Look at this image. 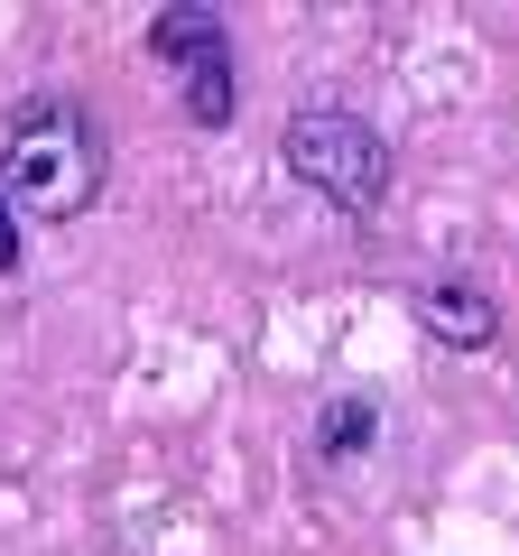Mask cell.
Instances as JSON below:
<instances>
[{
  "label": "cell",
  "instance_id": "6da1fadb",
  "mask_svg": "<svg viewBox=\"0 0 519 556\" xmlns=\"http://www.w3.org/2000/svg\"><path fill=\"white\" fill-rule=\"evenodd\" d=\"M102 177H112V139L75 93H20L0 112V195H10V214L75 223L102 204Z\"/></svg>",
  "mask_w": 519,
  "mask_h": 556
},
{
  "label": "cell",
  "instance_id": "277c9868",
  "mask_svg": "<svg viewBox=\"0 0 519 556\" xmlns=\"http://www.w3.org/2000/svg\"><path fill=\"white\" fill-rule=\"evenodd\" d=\"M418 325L445 343V353H492L501 343V298L482 278H427L418 288Z\"/></svg>",
  "mask_w": 519,
  "mask_h": 556
},
{
  "label": "cell",
  "instance_id": "7a4b0ae2",
  "mask_svg": "<svg viewBox=\"0 0 519 556\" xmlns=\"http://www.w3.org/2000/svg\"><path fill=\"white\" fill-rule=\"evenodd\" d=\"M279 159H288V177L316 204H334L343 223H371L380 204H390V139H380L353 102H306V112H288Z\"/></svg>",
  "mask_w": 519,
  "mask_h": 556
},
{
  "label": "cell",
  "instance_id": "8992f818",
  "mask_svg": "<svg viewBox=\"0 0 519 556\" xmlns=\"http://www.w3.org/2000/svg\"><path fill=\"white\" fill-rule=\"evenodd\" d=\"M20 269V214H10V195H0V278Z\"/></svg>",
  "mask_w": 519,
  "mask_h": 556
},
{
  "label": "cell",
  "instance_id": "3957f363",
  "mask_svg": "<svg viewBox=\"0 0 519 556\" xmlns=\"http://www.w3.org/2000/svg\"><path fill=\"white\" fill-rule=\"evenodd\" d=\"M149 56L177 65V84H186V121H195V130H232L241 75H232V28H223V10H204V0L159 10V20H149Z\"/></svg>",
  "mask_w": 519,
  "mask_h": 556
},
{
  "label": "cell",
  "instance_id": "5b68a950",
  "mask_svg": "<svg viewBox=\"0 0 519 556\" xmlns=\"http://www.w3.org/2000/svg\"><path fill=\"white\" fill-rule=\"evenodd\" d=\"M371 437H380V408L362 390H343L334 408H325V427H316V473H334V464H362L371 455Z\"/></svg>",
  "mask_w": 519,
  "mask_h": 556
}]
</instances>
